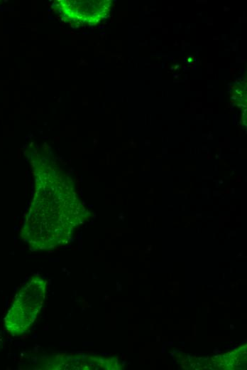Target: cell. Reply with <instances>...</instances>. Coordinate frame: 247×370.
Masks as SVG:
<instances>
[{
	"label": "cell",
	"mask_w": 247,
	"mask_h": 370,
	"mask_svg": "<svg viewBox=\"0 0 247 370\" xmlns=\"http://www.w3.org/2000/svg\"><path fill=\"white\" fill-rule=\"evenodd\" d=\"M46 294V281L34 276L22 287L4 317L8 332L19 335L27 332L42 309Z\"/></svg>",
	"instance_id": "2"
},
{
	"label": "cell",
	"mask_w": 247,
	"mask_h": 370,
	"mask_svg": "<svg viewBox=\"0 0 247 370\" xmlns=\"http://www.w3.org/2000/svg\"><path fill=\"white\" fill-rule=\"evenodd\" d=\"M43 184L30 207L21 236L33 250H47L67 243L82 223L84 211L74 194L60 184L57 174H43Z\"/></svg>",
	"instance_id": "1"
}]
</instances>
